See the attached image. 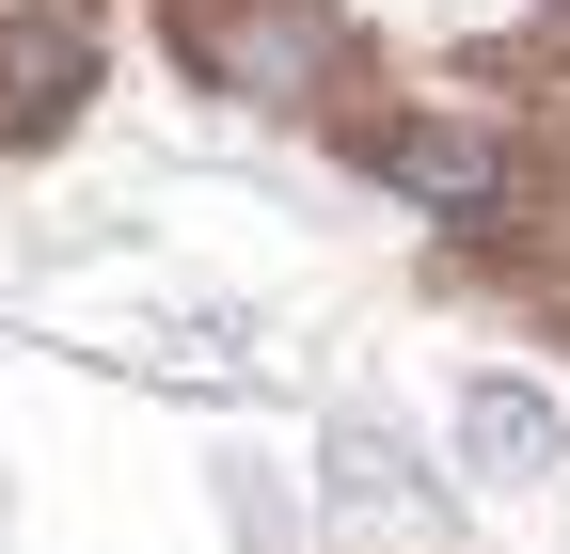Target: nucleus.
I'll return each mask as SVG.
<instances>
[{"label": "nucleus", "instance_id": "f257e3e1", "mask_svg": "<svg viewBox=\"0 0 570 554\" xmlns=\"http://www.w3.org/2000/svg\"><path fill=\"white\" fill-rule=\"evenodd\" d=\"M175 48L223 96H254V111H302L317 96V17H285V0H175Z\"/></svg>", "mask_w": 570, "mask_h": 554}, {"label": "nucleus", "instance_id": "f03ea898", "mask_svg": "<svg viewBox=\"0 0 570 554\" xmlns=\"http://www.w3.org/2000/svg\"><path fill=\"white\" fill-rule=\"evenodd\" d=\"M381 175H396L412 206H444V222H508V159H491L475 127H444V111L381 127Z\"/></svg>", "mask_w": 570, "mask_h": 554}, {"label": "nucleus", "instance_id": "7ed1b4c3", "mask_svg": "<svg viewBox=\"0 0 570 554\" xmlns=\"http://www.w3.org/2000/svg\"><path fill=\"white\" fill-rule=\"evenodd\" d=\"M460 444H475V475H508V492H539V475L570 459V428H554L523 380H475V396H460Z\"/></svg>", "mask_w": 570, "mask_h": 554}]
</instances>
